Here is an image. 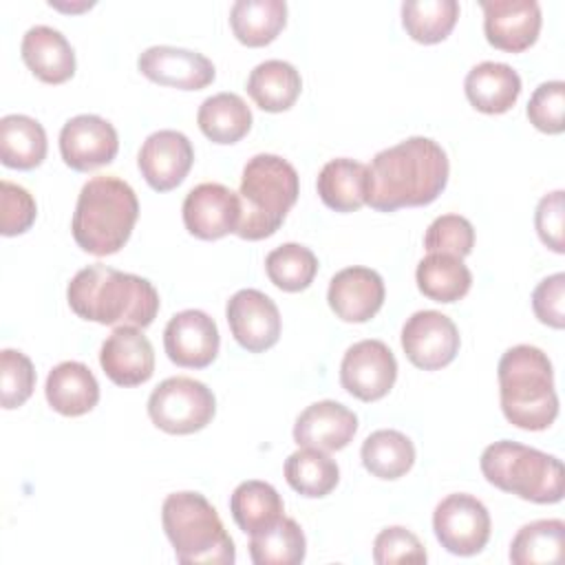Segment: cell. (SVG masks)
<instances>
[{"label":"cell","instance_id":"6da1fadb","mask_svg":"<svg viewBox=\"0 0 565 565\" xmlns=\"http://www.w3.org/2000/svg\"><path fill=\"white\" fill-rule=\"evenodd\" d=\"M446 150L430 137H408L380 150L369 166L366 203L377 212L433 203L448 183Z\"/></svg>","mask_w":565,"mask_h":565},{"label":"cell","instance_id":"7a4b0ae2","mask_svg":"<svg viewBox=\"0 0 565 565\" xmlns=\"http://www.w3.org/2000/svg\"><path fill=\"white\" fill-rule=\"evenodd\" d=\"M68 307L84 320L146 329L159 311V294L148 278L106 267L79 269L66 287Z\"/></svg>","mask_w":565,"mask_h":565},{"label":"cell","instance_id":"3957f363","mask_svg":"<svg viewBox=\"0 0 565 565\" xmlns=\"http://www.w3.org/2000/svg\"><path fill=\"white\" fill-rule=\"evenodd\" d=\"M499 397L505 419L523 430H545L558 415L554 369L539 347L516 344L499 360Z\"/></svg>","mask_w":565,"mask_h":565},{"label":"cell","instance_id":"277c9868","mask_svg":"<svg viewBox=\"0 0 565 565\" xmlns=\"http://www.w3.org/2000/svg\"><path fill=\"white\" fill-rule=\"evenodd\" d=\"M137 216V194L124 179L115 174L93 177L82 185L75 203L73 238L93 256L115 254L128 243Z\"/></svg>","mask_w":565,"mask_h":565},{"label":"cell","instance_id":"5b68a950","mask_svg":"<svg viewBox=\"0 0 565 565\" xmlns=\"http://www.w3.org/2000/svg\"><path fill=\"white\" fill-rule=\"evenodd\" d=\"M300 192L296 168L269 152L254 154L241 177V221L236 234L245 241H260L278 232Z\"/></svg>","mask_w":565,"mask_h":565},{"label":"cell","instance_id":"8992f818","mask_svg":"<svg viewBox=\"0 0 565 565\" xmlns=\"http://www.w3.org/2000/svg\"><path fill=\"white\" fill-rule=\"evenodd\" d=\"M161 523L179 563L232 565L236 561L232 536L201 492L168 494L161 505Z\"/></svg>","mask_w":565,"mask_h":565},{"label":"cell","instance_id":"52a82bcc","mask_svg":"<svg viewBox=\"0 0 565 565\" xmlns=\"http://www.w3.org/2000/svg\"><path fill=\"white\" fill-rule=\"evenodd\" d=\"M479 466L488 483L525 501L558 503L563 499V463L543 450L501 439L481 452Z\"/></svg>","mask_w":565,"mask_h":565},{"label":"cell","instance_id":"ba28073f","mask_svg":"<svg viewBox=\"0 0 565 565\" xmlns=\"http://www.w3.org/2000/svg\"><path fill=\"white\" fill-rule=\"evenodd\" d=\"M216 413L214 393L199 380L177 375L163 380L148 397V415L170 435H190L205 428Z\"/></svg>","mask_w":565,"mask_h":565},{"label":"cell","instance_id":"9c48e42d","mask_svg":"<svg viewBox=\"0 0 565 565\" xmlns=\"http://www.w3.org/2000/svg\"><path fill=\"white\" fill-rule=\"evenodd\" d=\"M433 530L446 552L472 556L486 547L492 521L488 508L477 497L455 492L437 503L433 512Z\"/></svg>","mask_w":565,"mask_h":565},{"label":"cell","instance_id":"30bf717a","mask_svg":"<svg viewBox=\"0 0 565 565\" xmlns=\"http://www.w3.org/2000/svg\"><path fill=\"white\" fill-rule=\"evenodd\" d=\"M457 324L441 311H415L402 327V349L406 358L424 371L448 366L459 353Z\"/></svg>","mask_w":565,"mask_h":565},{"label":"cell","instance_id":"8fae6325","mask_svg":"<svg viewBox=\"0 0 565 565\" xmlns=\"http://www.w3.org/2000/svg\"><path fill=\"white\" fill-rule=\"evenodd\" d=\"M397 360L382 340L351 344L340 364V382L347 393L362 402L382 399L395 384Z\"/></svg>","mask_w":565,"mask_h":565},{"label":"cell","instance_id":"7c38bea8","mask_svg":"<svg viewBox=\"0 0 565 565\" xmlns=\"http://www.w3.org/2000/svg\"><path fill=\"white\" fill-rule=\"evenodd\" d=\"M183 225L203 241L236 234L241 221V196L223 183H199L183 199Z\"/></svg>","mask_w":565,"mask_h":565},{"label":"cell","instance_id":"4fadbf2b","mask_svg":"<svg viewBox=\"0 0 565 565\" xmlns=\"http://www.w3.org/2000/svg\"><path fill=\"white\" fill-rule=\"evenodd\" d=\"M119 137L110 121L99 115H75L60 130V154L77 172H88L117 157Z\"/></svg>","mask_w":565,"mask_h":565},{"label":"cell","instance_id":"5bb4252c","mask_svg":"<svg viewBox=\"0 0 565 565\" xmlns=\"http://www.w3.org/2000/svg\"><path fill=\"white\" fill-rule=\"evenodd\" d=\"M225 316L234 340L249 353H263L280 338V311L258 289H238L227 300Z\"/></svg>","mask_w":565,"mask_h":565},{"label":"cell","instance_id":"9a60e30c","mask_svg":"<svg viewBox=\"0 0 565 565\" xmlns=\"http://www.w3.org/2000/svg\"><path fill=\"white\" fill-rule=\"evenodd\" d=\"M216 322L201 309H185L174 313L163 329V347L177 366L205 369L218 353Z\"/></svg>","mask_w":565,"mask_h":565},{"label":"cell","instance_id":"2e32d148","mask_svg":"<svg viewBox=\"0 0 565 565\" xmlns=\"http://www.w3.org/2000/svg\"><path fill=\"white\" fill-rule=\"evenodd\" d=\"M192 161L194 148L190 139L172 128L148 135L137 154L141 177L157 192H168L177 188L188 177Z\"/></svg>","mask_w":565,"mask_h":565},{"label":"cell","instance_id":"e0dca14e","mask_svg":"<svg viewBox=\"0 0 565 565\" xmlns=\"http://www.w3.org/2000/svg\"><path fill=\"white\" fill-rule=\"evenodd\" d=\"M486 40L501 51L521 53L530 49L541 31V7L536 0H481Z\"/></svg>","mask_w":565,"mask_h":565},{"label":"cell","instance_id":"ac0fdd59","mask_svg":"<svg viewBox=\"0 0 565 565\" xmlns=\"http://www.w3.org/2000/svg\"><path fill=\"white\" fill-rule=\"evenodd\" d=\"M139 71L161 84L181 90H199L214 82V64L199 51L157 44L146 49L137 60Z\"/></svg>","mask_w":565,"mask_h":565},{"label":"cell","instance_id":"d6986e66","mask_svg":"<svg viewBox=\"0 0 565 565\" xmlns=\"http://www.w3.org/2000/svg\"><path fill=\"white\" fill-rule=\"evenodd\" d=\"M384 280L371 267H344L340 269L327 291L329 307L344 322H366L384 305Z\"/></svg>","mask_w":565,"mask_h":565},{"label":"cell","instance_id":"ffe728a7","mask_svg":"<svg viewBox=\"0 0 565 565\" xmlns=\"http://www.w3.org/2000/svg\"><path fill=\"white\" fill-rule=\"evenodd\" d=\"M99 364L117 386H137L154 373V349L137 327H117L102 344Z\"/></svg>","mask_w":565,"mask_h":565},{"label":"cell","instance_id":"44dd1931","mask_svg":"<svg viewBox=\"0 0 565 565\" xmlns=\"http://www.w3.org/2000/svg\"><path fill=\"white\" fill-rule=\"evenodd\" d=\"M358 430V415L340 402L322 399L307 406L294 424V441L298 446L324 452L349 446Z\"/></svg>","mask_w":565,"mask_h":565},{"label":"cell","instance_id":"7402d4cb","mask_svg":"<svg viewBox=\"0 0 565 565\" xmlns=\"http://www.w3.org/2000/svg\"><path fill=\"white\" fill-rule=\"evenodd\" d=\"M20 51L29 71L46 84H62L75 73V51L66 35L53 26H31L22 38Z\"/></svg>","mask_w":565,"mask_h":565},{"label":"cell","instance_id":"603a6c76","mask_svg":"<svg viewBox=\"0 0 565 565\" xmlns=\"http://www.w3.org/2000/svg\"><path fill=\"white\" fill-rule=\"evenodd\" d=\"M463 90L477 110L501 115L516 104L521 95V77L510 64L488 60L468 71Z\"/></svg>","mask_w":565,"mask_h":565},{"label":"cell","instance_id":"cb8c5ba5","mask_svg":"<svg viewBox=\"0 0 565 565\" xmlns=\"http://www.w3.org/2000/svg\"><path fill=\"white\" fill-rule=\"evenodd\" d=\"M44 393L51 408L66 417H79L99 402V384L93 371L75 360L60 362L51 369Z\"/></svg>","mask_w":565,"mask_h":565},{"label":"cell","instance_id":"d4e9b609","mask_svg":"<svg viewBox=\"0 0 565 565\" xmlns=\"http://www.w3.org/2000/svg\"><path fill=\"white\" fill-rule=\"evenodd\" d=\"M318 194L335 212H355L366 203L369 166L349 157L331 159L318 174Z\"/></svg>","mask_w":565,"mask_h":565},{"label":"cell","instance_id":"484cf974","mask_svg":"<svg viewBox=\"0 0 565 565\" xmlns=\"http://www.w3.org/2000/svg\"><path fill=\"white\" fill-rule=\"evenodd\" d=\"M302 88L300 73L285 60H265L247 77V93L267 113H282L294 106Z\"/></svg>","mask_w":565,"mask_h":565},{"label":"cell","instance_id":"4316f807","mask_svg":"<svg viewBox=\"0 0 565 565\" xmlns=\"http://www.w3.org/2000/svg\"><path fill=\"white\" fill-rule=\"evenodd\" d=\"M46 157V132L29 115H4L0 119V161L7 168L31 170Z\"/></svg>","mask_w":565,"mask_h":565},{"label":"cell","instance_id":"83f0119b","mask_svg":"<svg viewBox=\"0 0 565 565\" xmlns=\"http://www.w3.org/2000/svg\"><path fill=\"white\" fill-rule=\"evenodd\" d=\"M230 24L245 46H265L287 24L285 0H236L230 9Z\"/></svg>","mask_w":565,"mask_h":565},{"label":"cell","instance_id":"f1b7e54d","mask_svg":"<svg viewBox=\"0 0 565 565\" xmlns=\"http://www.w3.org/2000/svg\"><path fill=\"white\" fill-rule=\"evenodd\" d=\"M230 512L236 525L252 536L282 519L285 505L271 483L249 479L234 488L230 497Z\"/></svg>","mask_w":565,"mask_h":565},{"label":"cell","instance_id":"f546056e","mask_svg":"<svg viewBox=\"0 0 565 565\" xmlns=\"http://www.w3.org/2000/svg\"><path fill=\"white\" fill-rule=\"evenodd\" d=\"M196 124L214 143H236L252 128V110L236 93H216L199 106Z\"/></svg>","mask_w":565,"mask_h":565},{"label":"cell","instance_id":"4dcf8cb0","mask_svg":"<svg viewBox=\"0 0 565 565\" xmlns=\"http://www.w3.org/2000/svg\"><path fill=\"white\" fill-rule=\"evenodd\" d=\"M415 280L419 291L435 302H455L470 291L472 274L463 258L430 252L417 265Z\"/></svg>","mask_w":565,"mask_h":565},{"label":"cell","instance_id":"1f68e13d","mask_svg":"<svg viewBox=\"0 0 565 565\" xmlns=\"http://www.w3.org/2000/svg\"><path fill=\"white\" fill-rule=\"evenodd\" d=\"M364 468L377 479H399L415 463V446L413 441L393 428H382L371 433L360 450Z\"/></svg>","mask_w":565,"mask_h":565},{"label":"cell","instance_id":"d6a6232c","mask_svg":"<svg viewBox=\"0 0 565 565\" xmlns=\"http://www.w3.org/2000/svg\"><path fill=\"white\" fill-rule=\"evenodd\" d=\"M565 558V523L561 519H539L525 523L510 545L514 565L561 563Z\"/></svg>","mask_w":565,"mask_h":565},{"label":"cell","instance_id":"836d02e7","mask_svg":"<svg viewBox=\"0 0 565 565\" xmlns=\"http://www.w3.org/2000/svg\"><path fill=\"white\" fill-rule=\"evenodd\" d=\"M287 483L302 497H327L340 481V468L324 450L300 446L285 461Z\"/></svg>","mask_w":565,"mask_h":565},{"label":"cell","instance_id":"e575fe53","mask_svg":"<svg viewBox=\"0 0 565 565\" xmlns=\"http://www.w3.org/2000/svg\"><path fill=\"white\" fill-rule=\"evenodd\" d=\"M305 532L289 516L278 519L249 539V556L256 565H298L305 561Z\"/></svg>","mask_w":565,"mask_h":565},{"label":"cell","instance_id":"d590c367","mask_svg":"<svg viewBox=\"0 0 565 565\" xmlns=\"http://www.w3.org/2000/svg\"><path fill=\"white\" fill-rule=\"evenodd\" d=\"M457 18V0H406L402 4V24L406 33L422 44H435L446 40Z\"/></svg>","mask_w":565,"mask_h":565},{"label":"cell","instance_id":"8d00e7d4","mask_svg":"<svg viewBox=\"0 0 565 565\" xmlns=\"http://www.w3.org/2000/svg\"><path fill=\"white\" fill-rule=\"evenodd\" d=\"M265 271L278 289L302 291L318 274V258L300 243H285L267 254Z\"/></svg>","mask_w":565,"mask_h":565},{"label":"cell","instance_id":"74e56055","mask_svg":"<svg viewBox=\"0 0 565 565\" xmlns=\"http://www.w3.org/2000/svg\"><path fill=\"white\" fill-rule=\"evenodd\" d=\"M35 388L33 362L15 349L0 351V399L2 408L11 411L22 406Z\"/></svg>","mask_w":565,"mask_h":565},{"label":"cell","instance_id":"f35d334b","mask_svg":"<svg viewBox=\"0 0 565 565\" xmlns=\"http://www.w3.org/2000/svg\"><path fill=\"white\" fill-rule=\"evenodd\" d=\"M424 247L428 254L439 252L463 258L475 247V227L461 214H441L428 225Z\"/></svg>","mask_w":565,"mask_h":565},{"label":"cell","instance_id":"ab89813d","mask_svg":"<svg viewBox=\"0 0 565 565\" xmlns=\"http://www.w3.org/2000/svg\"><path fill=\"white\" fill-rule=\"evenodd\" d=\"M563 113H565V84L561 79L539 84L527 102L530 124L541 132L558 135L565 128Z\"/></svg>","mask_w":565,"mask_h":565},{"label":"cell","instance_id":"60d3db41","mask_svg":"<svg viewBox=\"0 0 565 565\" xmlns=\"http://www.w3.org/2000/svg\"><path fill=\"white\" fill-rule=\"evenodd\" d=\"M426 550L422 541L402 525L384 527L373 541V561L377 565L393 563H426Z\"/></svg>","mask_w":565,"mask_h":565},{"label":"cell","instance_id":"b9f144b4","mask_svg":"<svg viewBox=\"0 0 565 565\" xmlns=\"http://www.w3.org/2000/svg\"><path fill=\"white\" fill-rule=\"evenodd\" d=\"M38 207L26 188L0 181V232L4 236L24 234L35 221Z\"/></svg>","mask_w":565,"mask_h":565},{"label":"cell","instance_id":"7bdbcfd3","mask_svg":"<svg viewBox=\"0 0 565 565\" xmlns=\"http://www.w3.org/2000/svg\"><path fill=\"white\" fill-rule=\"evenodd\" d=\"M565 274H552L543 278L532 291L534 316L554 329L565 327Z\"/></svg>","mask_w":565,"mask_h":565},{"label":"cell","instance_id":"ee69618b","mask_svg":"<svg viewBox=\"0 0 565 565\" xmlns=\"http://www.w3.org/2000/svg\"><path fill=\"white\" fill-rule=\"evenodd\" d=\"M534 225L539 232V238L556 254L565 252L563 241V225H565V203H563V190H554L545 194L534 212Z\"/></svg>","mask_w":565,"mask_h":565}]
</instances>
